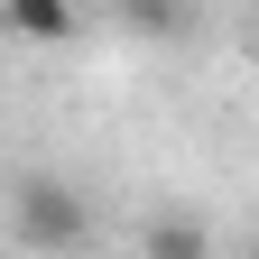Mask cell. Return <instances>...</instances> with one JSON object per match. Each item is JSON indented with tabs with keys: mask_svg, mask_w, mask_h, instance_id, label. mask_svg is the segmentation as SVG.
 <instances>
[{
	"mask_svg": "<svg viewBox=\"0 0 259 259\" xmlns=\"http://www.w3.org/2000/svg\"><path fill=\"white\" fill-rule=\"evenodd\" d=\"M139 259H213V232L194 213H157L148 232H139Z\"/></svg>",
	"mask_w": 259,
	"mask_h": 259,
	"instance_id": "cell-3",
	"label": "cell"
},
{
	"mask_svg": "<svg viewBox=\"0 0 259 259\" xmlns=\"http://www.w3.org/2000/svg\"><path fill=\"white\" fill-rule=\"evenodd\" d=\"M10 232H19L28 250L65 259V250L93 241V204H83V185H65V176H19V185H10Z\"/></svg>",
	"mask_w": 259,
	"mask_h": 259,
	"instance_id": "cell-1",
	"label": "cell"
},
{
	"mask_svg": "<svg viewBox=\"0 0 259 259\" xmlns=\"http://www.w3.org/2000/svg\"><path fill=\"white\" fill-rule=\"evenodd\" d=\"M241 259H259V241H250V250H241Z\"/></svg>",
	"mask_w": 259,
	"mask_h": 259,
	"instance_id": "cell-5",
	"label": "cell"
},
{
	"mask_svg": "<svg viewBox=\"0 0 259 259\" xmlns=\"http://www.w3.org/2000/svg\"><path fill=\"white\" fill-rule=\"evenodd\" d=\"M0 37L56 56V47H74V37H83V10H74V0H0Z\"/></svg>",
	"mask_w": 259,
	"mask_h": 259,
	"instance_id": "cell-2",
	"label": "cell"
},
{
	"mask_svg": "<svg viewBox=\"0 0 259 259\" xmlns=\"http://www.w3.org/2000/svg\"><path fill=\"white\" fill-rule=\"evenodd\" d=\"M120 19H130V37H148V47H176L185 28H194L185 0H120Z\"/></svg>",
	"mask_w": 259,
	"mask_h": 259,
	"instance_id": "cell-4",
	"label": "cell"
}]
</instances>
